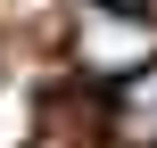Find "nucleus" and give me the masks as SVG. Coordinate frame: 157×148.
Returning a JSON list of instances; mask_svg holds the SVG:
<instances>
[{"mask_svg": "<svg viewBox=\"0 0 157 148\" xmlns=\"http://www.w3.org/2000/svg\"><path fill=\"white\" fill-rule=\"evenodd\" d=\"M108 140L157 148V58H149V66H132V74L108 91Z\"/></svg>", "mask_w": 157, "mask_h": 148, "instance_id": "1", "label": "nucleus"}, {"mask_svg": "<svg viewBox=\"0 0 157 148\" xmlns=\"http://www.w3.org/2000/svg\"><path fill=\"white\" fill-rule=\"evenodd\" d=\"M108 16H141V8H157V0H99Z\"/></svg>", "mask_w": 157, "mask_h": 148, "instance_id": "3", "label": "nucleus"}, {"mask_svg": "<svg viewBox=\"0 0 157 148\" xmlns=\"http://www.w3.org/2000/svg\"><path fill=\"white\" fill-rule=\"evenodd\" d=\"M99 140H108V107H91V99H75V91L41 99L33 148H99Z\"/></svg>", "mask_w": 157, "mask_h": 148, "instance_id": "2", "label": "nucleus"}]
</instances>
